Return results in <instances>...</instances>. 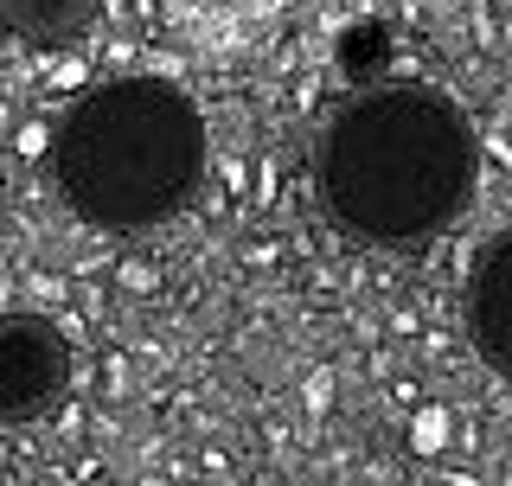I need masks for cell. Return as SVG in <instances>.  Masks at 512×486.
Masks as SVG:
<instances>
[{
	"mask_svg": "<svg viewBox=\"0 0 512 486\" xmlns=\"http://www.w3.org/2000/svg\"><path fill=\"white\" fill-rule=\"evenodd\" d=\"M480 148L461 103L429 84H384L352 96L314 154L320 205L365 243H423L474 199Z\"/></svg>",
	"mask_w": 512,
	"mask_h": 486,
	"instance_id": "cell-1",
	"label": "cell"
},
{
	"mask_svg": "<svg viewBox=\"0 0 512 486\" xmlns=\"http://www.w3.org/2000/svg\"><path fill=\"white\" fill-rule=\"evenodd\" d=\"M199 103L167 77H109L64 109L52 135L58 199L103 231H148L180 218L205 186Z\"/></svg>",
	"mask_w": 512,
	"mask_h": 486,
	"instance_id": "cell-2",
	"label": "cell"
},
{
	"mask_svg": "<svg viewBox=\"0 0 512 486\" xmlns=\"http://www.w3.org/2000/svg\"><path fill=\"white\" fill-rule=\"evenodd\" d=\"M71 397V339L52 314H0V429H26Z\"/></svg>",
	"mask_w": 512,
	"mask_h": 486,
	"instance_id": "cell-3",
	"label": "cell"
},
{
	"mask_svg": "<svg viewBox=\"0 0 512 486\" xmlns=\"http://www.w3.org/2000/svg\"><path fill=\"white\" fill-rule=\"evenodd\" d=\"M468 333H474L480 359L512 378V231H500L487 250L474 256V275H468Z\"/></svg>",
	"mask_w": 512,
	"mask_h": 486,
	"instance_id": "cell-4",
	"label": "cell"
},
{
	"mask_svg": "<svg viewBox=\"0 0 512 486\" xmlns=\"http://www.w3.org/2000/svg\"><path fill=\"white\" fill-rule=\"evenodd\" d=\"M103 20V0H0V32L26 52H71Z\"/></svg>",
	"mask_w": 512,
	"mask_h": 486,
	"instance_id": "cell-5",
	"label": "cell"
}]
</instances>
